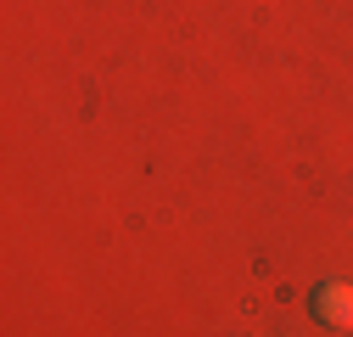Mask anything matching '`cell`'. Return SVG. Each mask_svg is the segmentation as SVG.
<instances>
[{
  "mask_svg": "<svg viewBox=\"0 0 353 337\" xmlns=\"http://www.w3.org/2000/svg\"><path fill=\"white\" fill-rule=\"evenodd\" d=\"M314 315L331 331H353V287L347 281H320L314 287Z\"/></svg>",
  "mask_w": 353,
  "mask_h": 337,
  "instance_id": "obj_1",
  "label": "cell"
}]
</instances>
